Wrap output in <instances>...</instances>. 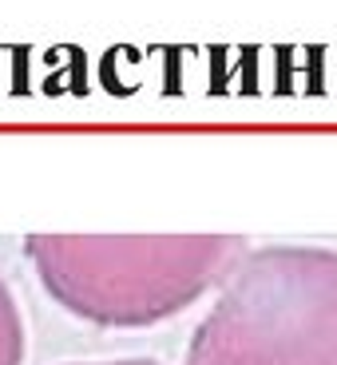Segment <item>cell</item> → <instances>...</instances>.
Instances as JSON below:
<instances>
[{"label": "cell", "mask_w": 337, "mask_h": 365, "mask_svg": "<svg viewBox=\"0 0 337 365\" xmlns=\"http://www.w3.org/2000/svg\"><path fill=\"white\" fill-rule=\"evenodd\" d=\"M24 361V318L12 298L9 282L0 278V365H20Z\"/></svg>", "instance_id": "cell-3"}, {"label": "cell", "mask_w": 337, "mask_h": 365, "mask_svg": "<svg viewBox=\"0 0 337 365\" xmlns=\"http://www.w3.org/2000/svg\"><path fill=\"white\" fill-rule=\"evenodd\" d=\"M24 247L44 290L95 326H155L247 258L238 235H32Z\"/></svg>", "instance_id": "cell-1"}, {"label": "cell", "mask_w": 337, "mask_h": 365, "mask_svg": "<svg viewBox=\"0 0 337 365\" xmlns=\"http://www.w3.org/2000/svg\"><path fill=\"white\" fill-rule=\"evenodd\" d=\"M182 365H337V250H247Z\"/></svg>", "instance_id": "cell-2"}, {"label": "cell", "mask_w": 337, "mask_h": 365, "mask_svg": "<svg viewBox=\"0 0 337 365\" xmlns=\"http://www.w3.org/2000/svg\"><path fill=\"white\" fill-rule=\"evenodd\" d=\"M76 365H159L151 357H123V361H76Z\"/></svg>", "instance_id": "cell-4"}]
</instances>
